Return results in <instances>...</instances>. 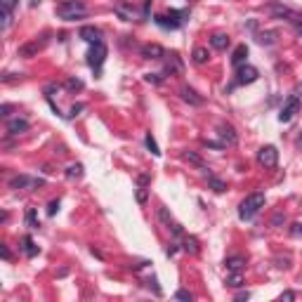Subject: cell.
<instances>
[{
	"instance_id": "cell-29",
	"label": "cell",
	"mask_w": 302,
	"mask_h": 302,
	"mask_svg": "<svg viewBox=\"0 0 302 302\" xmlns=\"http://www.w3.org/2000/svg\"><path fill=\"white\" fill-rule=\"evenodd\" d=\"M66 87H69L71 92H78V90H83V80H80V78H69V80H66Z\"/></svg>"
},
{
	"instance_id": "cell-24",
	"label": "cell",
	"mask_w": 302,
	"mask_h": 302,
	"mask_svg": "<svg viewBox=\"0 0 302 302\" xmlns=\"http://www.w3.org/2000/svg\"><path fill=\"white\" fill-rule=\"evenodd\" d=\"M208 184L213 187V191H217V194H222V191L226 189V184L222 182V180H217L215 175H208Z\"/></svg>"
},
{
	"instance_id": "cell-36",
	"label": "cell",
	"mask_w": 302,
	"mask_h": 302,
	"mask_svg": "<svg viewBox=\"0 0 302 302\" xmlns=\"http://www.w3.org/2000/svg\"><path fill=\"white\" fill-rule=\"evenodd\" d=\"M291 236H302V222H295L291 226Z\"/></svg>"
},
{
	"instance_id": "cell-26",
	"label": "cell",
	"mask_w": 302,
	"mask_h": 302,
	"mask_svg": "<svg viewBox=\"0 0 302 302\" xmlns=\"http://www.w3.org/2000/svg\"><path fill=\"white\" fill-rule=\"evenodd\" d=\"M226 286H231V288H241V286H243V276H241V271H231V276L226 279Z\"/></svg>"
},
{
	"instance_id": "cell-14",
	"label": "cell",
	"mask_w": 302,
	"mask_h": 302,
	"mask_svg": "<svg viewBox=\"0 0 302 302\" xmlns=\"http://www.w3.org/2000/svg\"><path fill=\"white\" fill-rule=\"evenodd\" d=\"M217 135H220V137H222V140H225V144H229V147H231V144H236V132H234V128H231V125H226V123H220V125H217Z\"/></svg>"
},
{
	"instance_id": "cell-30",
	"label": "cell",
	"mask_w": 302,
	"mask_h": 302,
	"mask_svg": "<svg viewBox=\"0 0 302 302\" xmlns=\"http://www.w3.org/2000/svg\"><path fill=\"white\" fill-rule=\"evenodd\" d=\"M158 217H161V222H165V225H168V226H173V225H175V222H173V217L168 215V210H165L163 205H161V208H158Z\"/></svg>"
},
{
	"instance_id": "cell-23",
	"label": "cell",
	"mask_w": 302,
	"mask_h": 302,
	"mask_svg": "<svg viewBox=\"0 0 302 302\" xmlns=\"http://www.w3.org/2000/svg\"><path fill=\"white\" fill-rule=\"evenodd\" d=\"M184 158H187L189 163H194L196 168H201V170H208V168H205V163H203V158H201L198 153H194V151H187V153H184Z\"/></svg>"
},
{
	"instance_id": "cell-27",
	"label": "cell",
	"mask_w": 302,
	"mask_h": 302,
	"mask_svg": "<svg viewBox=\"0 0 302 302\" xmlns=\"http://www.w3.org/2000/svg\"><path fill=\"white\" fill-rule=\"evenodd\" d=\"M156 24L163 26V29H177V26H180V22H173V19H168V17H163V14L156 17Z\"/></svg>"
},
{
	"instance_id": "cell-4",
	"label": "cell",
	"mask_w": 302,
	"mask_h": 302,
	"mask_svg": "<svg viewBox=\"0 0 302 302\" xmlns=\"http://www.w3.org/2000/svg\"><path fill=\"white\" fill-rule=\"evenodd\" d=\"M300 111V99L295 97H288L286 99V104H283V109H281V113H279V120L281 123H288V120H293V116Z\"/></svg>"
},
{
	"instance_id": "cell-22",
	"label": "cell",
	"mask_w": 302,
	"mask_h": 302,
	"mask_svg": "<svg viewBox=\"0 0 302 302\" xmlns=\"http://www.w3.org/2000/svg\"><path fill=\"white\" fill-rule=\"evenodd\" d=\"M187 253H191V255H198V241H196L194 236H184V246H182Z\"/></svg>"
},
{
	"instance_id": "cell-2",
	"label": "cell",
	"mask_w": 302,
	"mask_h": 302,
	"mask_svg": "<svg viewBox=\"0 0 302 302\" xmlns=\"http://www.w3.org/2000/svg\"><path fill=\"white\" fill-rule=\"evenodd\" d=\"M260 208H264V194L255 191V194L246 196L241 201V205H238V217L241 220H253L260 213Z\"/></svg>"
},
{
	"instance_id": "cell-11",
	"label": "cell",
	"mask_w": 302,
	"mask_h": 302,
	"mask_svg": "<svg viewBox=\"0 0 302 302\" xmlns=\"http://www.w3.org/2000/svg\"><path fill=\"white\" fill-rule=\"evenodd\" d=\"M142 57H144V59H163V57H165V50H163L158 43H147L142 47Z\"/></svg>"
},
{
	"instance_id": "cell-43",
	"label": "cell",
	"mask_w": 302,
	"mask_h": 302,
	"mask_svg": "<svg viewBox=\"0 0 302 302\" xmlns=\"http://www.w3.org/2000/svg\"><path fill=\"white\" fill-rule=\"evenodd\" d=\"M248 298H250L248 293H238V295H236V300H248Z\"/></svg>"
},
{
	"instance_id": "cell-8",
	"label": "cell",
	"mask_w": 302,
	"mask_h": 302,
	"mask_svg": "<svg viewBox=\"0 0 302 302\" xmlns=\"http://www.w3.org/2000/svg\"><path fill=\"white\" fill-rule=\"evenodd\" d=\"M163 59H165V74H170V76H182L184 66H182V59H180L177 54L170 52V54H165Z\"/></svg>"
},
{
	"instance_id": "cell-47",
	"label": "cell",
	"mask_w": 302,
	"mask_h": 302,
	"mask_svg": "<svg viewBox=\"0 0 302 302\" xmlns=\"http://www.w3.org/2000/svg\"><path fill=\"white\" fill-rule=\"evenodd\" d=\"M300 36H302V26H300Z\"/></svg>"
},
{
	"instance_id": "cell-46",
	"label": "cell",
	"mask_w": 302,
	"mask_h": 302,
	"mask_svg": "<svg viewBox=\"0 0 302 302\" xmlns=\"http://www.w3.org/2000/svg\"><path fill=\"white\" fill-rule=\"evenodd\" d=\"M38 2H40V0H31V5H38Z\"/></svg>"
},
{
	"instance_id": "cell-44",
	"label": "cell",
	"mask_w": 302,
	"mask_h": 302,
	"mask_svg": "<svg viewBox=\"0 0 302 302\" xmlns=\"http://www.w3.org/2000/svg\"><path fill=\"white\" fill-rule=\"evenodd\" d=\"M147 182H149V177H147V175H140V184H142V187H144Z\"/></svg>"
},
{
	"instance_id": "cell-38",
	"label": "cell",
	"mask_w": 302,
	"mask_h": 302,
	"mask_svg": "<svg viewBox=\"0 0 302 302\" xmlns=\"http://www.w3.org/2000/svg\"><path fill=\"white\" fill-rule=\"evenodd\" d=\"M59 210V201H50V205H47V215H54Z\"/></svg>"
},
{
	"instance_id": "cell-16",
	"label": "cell",
	"mask_w": 302,
	"mask_h": 302,
	"mask_svg": "<svg viewBox=\"0 0 302 302\" xmlns=\"http://www.w3.org/2000/svg\"><path fill=\"white\" fill-rule=\"evenodd\" d=\"M225 264H226V271H241L246 267V258H243V255H236V258H229Z\"/></svg>"
},
{
	"instance_id": "cell-9",
	"label": "cell",
	"mask_w": 302,
	"mask_h": 302,
	"mask_svg": "<svg viewBox=\"0 0 302 302\" xmlns=\"http://www.w3.org/2000/svg\"><path fill=\"white\" fill-rule=\"evenodd\" d=\"M12 189H36V187H43V180H33V177H26V175H19L10 180Z\"/></svg>"
},
{
	"instance_id": "cell-28",
	"label": "cell",
	"mask_w": 302,
	"mask_h": 302,
	"mask_svg": "<svg viewBox=\"0 0 302 302\" xmlns=\"http://www.w3.org/2000/svg\"><path fill=\"white\" fill-rule=\"evenodd\" d=\"M144 142H147V149H149L153 156H161V149H158V144H156V140H153L151 135H147V140Z\"/></svg>"
},
{
	"instance_id": "cell-31",
	"label": "cell",
	"mask_w": 302,
	"mask_h": 302,
	"mask_svg": "<svg viewBox=\"0 0 302 302\" xmlns=\"http://www.w3.org/2000/svg\"><path fill=\"white\" fill-rule=\"evenodd\" d=\"M10 22H12V10H2V31H7L10 29Z\"/></svg>"
},
{
	"instance_id": "cell-12",
	"label": "cell",
	"mask_w": 302,
	"mask_h": 302,
	"mask_svg": "<svg viewBox=\"0 0 302 302\" xmlns=\"http://www.w3.org/2000/svg\"><path fill=\"white\" fill-rule=\"evenodd\" d=\"M80 38H83L85 43H90V45L102 43V31L95 29V26H83V29H80Z\"/></svg>"
},
{
	"instance_id": "cell-42",
	"label": "cell",
	"mask_w": 302,
	"mask_h": 302,
	"mask_svg": "<svg viewBox=\"0 0 302 302\" xmlns=\"http://www.w3.org/2000/svg\"><path fill=\"white\" fill-rule=\"evenodd\" d=\"M80 111H83V104H76V107H71V113H69V116H78Z\"/></svg>"
},
{
	"instance_id": "cell-18",
	"label": "cell",
	"mask_w": 302,
	"mask_h": 302,
	"mask_svg": "<svg viewBox=\"0 0 302 302\" xmlns=\"http://www.w3.org/2000/svg\"><path fill=\"white\" fill-rule=\"evenodd\" d=\"M210 45H213L215 50H226V47H229V36H226V33H215V36L210 38Z\"/></svg>"
},
{
	"instance_id": "cell-32",
	"label": "cell",
	"mask_w": 302,
	"mask_h": 302,
	"mask_svg": "<svg viewBox=\"0 0 302 302\" xmlns=\"http://www.w3.org/2000/svg\"><path fill=\"white\" fill-rule=\"evenodd\" d=\"M26 222H29V226H31V229H38V220H36V210H29V213H26Z\"/></svg>"
},
{
	"instance_id": "cell-17",
	"label": "cell",
	"mask_w": 302,
	"mask_h": 302,
	"mask_svg": "<svg viewBox=\"0 0 302 302\" xmlns=\"http://www.w3.org/2000/svg\"><path fill=\"white\" fill-rule=\"evenodd\" d=\"M246 57H248V47H246V45H238L236 50H234V54H231V64L241 66L246 62Z\"/></svg>"
},
{
	"instance_id": "cell-15",
	"label": "cell",
	"mask_w": 302,
	"mask_h": 302,
	"mask_svg": "<svg viewBox=\"0 0 302 302\" xmlns=\"http://www.w3.org/2000/svg\"><path fill=\"white\" fill-rule=\"evenodd\" d=\"M180 95H182L184 102H189V104H194V107H201V104L205 102V99L201 97L196 90H191V87H182V90H180Z\"/></svg>"
},
{
	"instance_id": "cell-5",
	"label": "cell",
	"mask_w": 302,
	"mask_h": 302,
	"mask_svg": "<svg viewBox=\"0 0 302 302\" xmlns=\"http://www.w3.org/2000/svg\"><path fill=\"white\" fill-rule=\"evenodd\" d=\"M258 69L255 66H250V64H246V66H238V71H236V83L238 85H250V83H255L258 80Z\"/></svg>"
},
{
	"instance_id": "cell-34",
	"label": "cell",
	"mask_w": 302,
	"mask_h": 302,
	"mask_svg": "<svg viewBox=\"0 0 302 302\" xmlns=\"http://www.w3.org/2000/svg\"><path fill=\"white\" fill-rule=\"evenodd\" d=\"M147 201H149V191L144 187H140L137 189V203H147Z\"/></svg>"
},
{
	"instance_id": "cell-40",
	"label": "cell",
	"mask_w": 302,
	"mask_h": 302,
	"mask_svg": "<svg viewBox=\"0 0 302 302\" xmlns=\"http://www.w3.org/2000/svg\"><path fill=\"white\" fill-rule=\"evenodd\" d=\"M295 298H298V295H295V293H293V291L281 293V300H295Z\"/></svg>"
},
{
	"instance_id": "cell-35",
	"label": "cell",
	"mask_w": 302,
	"mask_h": 302,
	"mask_svg": "<svg viewBox=\"0 0 302 302\" xmlns=\"http://www.w3.org/2000/svg\"><path fill=\"white\" fill-rule=\"evenodd\" d=\"M175 300L191 302V300H194V298H191V293H189V291H177V293H175Z\"/></svg>"
},
{
	"instance_id": "cell-6",
	"label": "cell",
	"mask_w": 302,
	"mask_h": 302,
	"mask_svg": "<svg viewBox=\"0 0 302 302\" xmlns=\"http://www.w3.org/2000/svg\"><path fill=\"white\" fill-rule=\"evenodd\" d=\"M269 14H271V17H276V19H288V22L300 24L298 14H295L291 7H286V5H279V2H271V5H269Z\"/></svg>"
},
{
	"instance_id": "cell-20",
	"label": "cell",
	"mask_w": 302,
	"mask_h": 302,
	"mask_svg": "<svg viewBox=\"0 0 302 302\" xmlns=\"http://www.w3.org/2000/svg\"><path fill=\"white\" fill-rule=\"evenodd\" d=\"M22 243H24V253H26L29 258H36V255H38V246L33 243V238H31V236H24Z\"/></svg>"
},
{
	"instance_id": "cell-3",
	"label": "cell",
	"mask_w": 302,
	"mask_h": 302,
	"mask_svg": "<svg viewBox=\"0 0 302 302\" xmlns=\"http://www.w3.org/2000/svg\"><path fill=\"white\" fill-rule=\"evenodd\" d=\"M258 161L264 168H276V163H279V151H276V147H262L258 151Z\"/></svg>"
},
{
	"instance_id": "cell-10",
	"label": "cell",
	"mask_w": 302,
	"mask_h": 302,
	"mask_svg": "<svg viewBox=\"0 0 302 302\" xmlns=\"http://www.w3.org/2000/svg\"><path fill=\"white\" fill-rule=\"evenodd\" d=\"M45 47V40H31V43H24L19 47V57L24 59H31V57H38V52Z\"/></svg>"
},
{
	"instance_id": "cell-39",
	"label": "cell",
	"mask_w": 302,
	"mask_h": 302,
	"mask_svg": "<svg viewBox=\"0 0 302 302\" xmlns=\"http://www.w3.org/2000/svg\"><path fill=\"white\" fill-rule=\"evenodd\" d=\"M0 255H2V260H12V253L7 246H0Z\"/></svg>"
},
{
	"instance_id": "cell-45",
	"label": "cell",
	"mask_w": 302,
	"mask_h": 302,
	"mask_svg": "<svg viewBox=\"0 0 302 302\" xmlns=\"http://www.w3.org/2000/svg\"><path fill=\"white\" fill-rule=\"evenodd\" d=\"M298 149L302 151V135H300V140H298Z\"/></svg>"
},
{
	"instance_id": "cell-7",
	"label": "cell",
	"mask_w": 302,
	"mask_h": 302,
	"mask_svg": "<svg viewBox=\"0 0 302 302\" xmlns=\"http://www.w3.org/2000/svg\"><path fill=\"white\" fill-rule=\"evenodd\" d=\"M104 59H107V47H104V43H95L92 47H90V52H87V64L102 66L104 64Z\"/></svg>"
},
{
	"instance_id": "cell-19",
	"label": "cell",
	"mask_w": 302,
	"mask_h": 302,
	"mask_svg": "<svg viewBox=\"0 0 302 302\" xmlns=\"http://www.w3.org/2000/svg\"><path fill=\"white\" fill-rule=\"evenodd\" d=\"M258 43L260 45H274V43H276V31H262V33H258Z\"/></svg>"
},
{
	"instance_id": "cell-1",
	"label": "cell",
	"mask_w": 302,
	"mask_h": 302,
	"mask_svg": "<svg viewBox=\"0 0 302 302\" xmlns=\"http://www.w3.org/2000/svg\"><path fill=\"white\" fill-rule=\"evenodd\" d=\"M87 14V7L80 2V0H64L57 5V17L64 19V22H74V19H80Z\"/></svg>"
},
{
	"instance_id": "cell-41",
	"label": "cell",
	"mask_w": 302,
	"mask_h": 302,
	"mask_svg": "<svg viewBox=\"0 0 302 302\" xmlns=\"http://www.w3.org/2000/svg\"><path fill=\"white\" fill-rule=\"evenodd\" d=\"M10 111H12L10 104H2V107H0V116H10Z\"/></svg>"
},
{
	"instance_id": "cell-33",
	"label": "cell",
	"mask_w": 302,
	"mask_h": 302,
	"mask_svg": "<svg viewBox=\"0 0 302 302\" xmlns=\"http://www.w3.org/2000/svg\"><path fill=\"white\" fill-rule=\"evenodd\" d=\"M144 80H147V83H153V85H161L163 83V78L158 74H147L144 76Z\"/></svg>"
},
{
	"instance_id": "cell-25",
	"label": "cell",
	"mask_w": 302,
	"mask_h": 302,
	"mask_svg": "<svg viewBox=\"0 0 302 302\" xmlns=\"http://www.w3.org/2000/svg\"><path fill=\"white\" fill-rule=\"evenodd\" d=\"M80 175H83V165H80V163H74V165L66 168V177H69V180H76V177H80Z\"/></svg>"
},
{
	"instance_id": "cell-13",
	"label": "cell",
	"mask_w": 302,
	"mask_h": 302,
	"mask_svg": "<svg viewBox=\"0 0 302 302\" xmlns=\"http://www.w3.org/2000/svg\"><path fill=\"white\" fill-rule=\"evenodd\" d=\"M29 120H24V118H12L7 120V132L10 135H24V132H29Z\"/></svg>"
},
{
	"instance_id": "cell-37",
	"label": "cell",
	"mask_w": 302,
	"mask_h": 302,
	"mask_svg": "<svg viewBox=\"0 0 302 302\" xmlns=\"http://www.w3.org/2000/svg\"><path fill=\"white\" fill-rule=\"evenodd\" d=\"M17 2H19V0H0V7H2V10H12Z\"/></svg>"
},
{
	"instance_id": "cell-21",
	"label": "cell",
	"mask_w": 302,
	"mask_h": 302,
	"mask_svg": "<svg viewBox=\"0 0 302 302\" xmlns=\"http://www.w3.org/2000/svg\"><path fill=\"white\" fill-rule=\"evenodd\" d=\"M191 57H194L196 64H205V62L210 59V52H208V47H196Z\"/></svg>"
}]
</instances>
